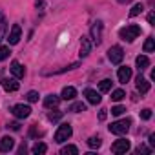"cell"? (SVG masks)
Returning <instances> with one entry per match:
<instances>
[{
	"label": "cell",
	"instance_id": "17",
	"mask_svg": "<svg viewBox=\"0 0 155 155\" xmlns=\"http://www.w3.org/2000/svg\"><path fill=\"white\" fill-rule=\"evenodd\" d=\"M58 102H60V97H57V95H48L44 99V106L46 108H57Z\"/></svg>",
	"mask_w": 155,
	"mask_h": 155
},
{
	"label": "cell",
	"instance_id": "2",
	"mask_svg": "<svg viewBox=\"0 0 155 155\" xmlns=\"http://www.w3.org/2000/svg\"><path fill=\"white\" fill-rule=\"evenodd\" d=\"M130 124H131V120H130V119H122V120L111 122V126H110V131H111V133H115V135H124V133H128V130H130Z\"/></svg>",
	"mask_w": 155,
	"mask_h": 155
},
{
	"label": "cell",
	"instance_id": "8",
	"mask_svg": "<svg viewBox=\"0 0 155 155\" xmlns=\"http://www.w3.org/2000/svg\"><path fill=\"white\" fill-rule=\"evenodd\" d=\"M20 35H22L20 26H18V24H13V28H11V31H9V37H8V42H9V44H18Z\"/></svg>",
	"mask_w": 155,
	"mask_h": 155
},
{
	"label": "cell",
	"instance_id": "36",
	"mask_svg": "<svg viewBox=\"0 0 155 155\" xmlns=\"http://www.w3.org/2000/svg\"><path fill=\"white\" fill-rule=\"evenodd\" d=\"M9 128L17 131V130H20V124H18V122H11V124H9Z\"/></svg>",
	"mask_w": 155,
	"mask_h": 155
},
{
	"label": "cell",
	"instance_id": "1",
	"mask_svg": "<svg viewBox=\"0 0 155 155\" xmlns=\"http://www.w3.org/2000/svg\"><path fill=\"white\" fill-rule=\"evenodd\" d=\"M140 33H142V31H140V28H139V26H135V24H130V26H126V28H122V29L119 31L120 38H122V40H128V42H133Z\"/></svg>",
	"mask_w": 155,
	"mask_h": 155
},
{
	"label": "cell",
	"instance_id": "26",
	"mask_svg": "<svg viewBox=\"0 0 155 155\" xmlns=\"http://www.w3.org/2000/svg\"><path fill=\"white\" fill-rule=\"evenodd\" d=\"M142 9H144L142 4H135V6L131 8V11H130V17H137L139 13H142Z\"/></svg>",
	"mask_w": 155,
	"mask_h": 155
},
{
	"label": "cell",
	"instance_id": "20",
	"mask_svg": "<svg viewBox=\"0 0 155 155\" xmlns=\"http://www.w3.org/2000/svg\"><path fill=\"white\" fill-rule=\"evenodd\" d=\"M110 90H111V81H110V79H104V81H101V82H99V91L108 93Z\"/></svg>",
	"mask_w": 155,
	"mask_h": 155
},
{
	"label": "cell",
	"instance_id": "27",
	"mask_svg": "<svg viewBox=\"0 0 155 155\" xmlns=\"http://www.w3.org/2000/svg\"><path fill=\"white\" fill-rule=\"evenodd\" d=\"M9 48L8 46H2V48H0V62H2V60H6L8 57H9Z\"/></svg>",
	"mask_w": 155,
	"mask_h": 155
},
{
	"label": "cell",
	"instance_id": "4",
	"mask_svg": "<svg viewBox=\"0 0 155 155\" xmlns=\"http://www.w3.org/2000/svg\"><path fill=\"white\" fill-rule=\"evenodd\" d=\"M11 113H13L17 119H28V117L31 115V108L26 106V104H17V106L11 108Z\"/></svg>",
	"mask_w": 155,
	"mask_h": 155
},
{
	"label": "cell",
	"instance_id": "30",
	"mask_svg": "<svg viewBox=\"0 0 155 155\" xmlns=\"http://www.w3.org/2000/svg\"><path fill=\"white\" fill-rule=\"evenodd\" d=\"M26 99H28L29 102H37V101H38V93H37V91H29V93L26 95Z\"/></svg>",
	"mask_w": 155,
	"mask_h": 155
},
{
	"label": "cell",
	"instance_id": "23",
	"mask_svg": "<svg viewBox=\"0 0 155 155\" xmlns=\"http://www.w3.org/2000/svg\"><path fill=\"white\" fill-rule=\"evenodd\" d=\"M60 153H62V155H68V153L77 155V153H79V150H77V146H64V148L60 150Z\"/></svg>",
	"mask_w": 155,
	"mask_h": 155
},
{
	"label": "cell",
	"instance_id": "35",
	"mask_svg": "<svg viewBox=\"0 0 155 155\" xmlns=\"http://www.w3.org/2000/svg\"><path fill=\"white\" fill-rule=\"evenodd\" d=\"M148 22H150V24H153V22H155V13H153V11L148 15Z\"/></svg>",
	"mask_w": 155,
	"mask_h": 155
},
{
	"label": "cell",
	"instance_id": "10",
	"mask_svg": "<svg viewBox=\"0 0 155 155\" xmlns=\"http://www.w3.org/2000/svg\"><path fill=\"white\" fill-rule=\"evenodd\" d=\"M13 146H15V139H11V137H2V139H0V151H2V153L11 151Z\"/></svg>",
	"mask_w": 155,
	"mask_h": 155
},
{
	"label": "cell",
	"instance_id": "31",
	"mask_svg": "<svg viewBox=\"0 0 155 155\" xmlns=\"http://www.w3.org/2000/svg\"><path fill=\"white\" fill-rule=\"evenodd\" d=\"M126 110L122 108V106H115V108H111V115H115V117H119V115H122Z\"/></svg>",
	"mask_w": 155,
	"mask_h": 155
},
{
	"label": "cell",
	"instance_id": "18",
	"mask_svg": "<svg viewBox=\"0 0 155 155\" xmlns=\"http://www.w3.org/2000/svg\"><path fill=\"white\" fill-rule=\"evenodd\" d=\"M135 62H137V66H139V69H140V71H142V69H146V68L150 66V58H148L146 55H139Z\"/></svg>",
	"mask_w": 155,
	"mask_h": 155
},
{
	"label": "cell",
	"instance_id": "37",
	"mask_svg": "<svg viewBox=\"0 0 155 155\" xmlns=\"http://www.w3.org/2000/svg\"><path fill=\"white\" fill-rule=\"evenodd\" d=\"M119 2H126V0H119Z\"/></svg>",
	"mask_w": 155,
	"mask_h": 155
},
{
	"label": "cell",
	"instance_id": "5",
	"mask_svg": "<svg viewBox=\"0 0 155 155\" xmlns=\"http://www.w3.org/2000/svg\"><path fill=\"white\" fill-rule=\"evenodd\" d=\"M108 58H110L111 64H120L122 58H124V53H122V49H120L119 46H113V48H110V51H108Z\"/></svg>",
	"mask_w": 155,
	"mask_h": 155
},
{
	"label": "cell",
	"instance_id": "11",
	"mask_svg": "<svg viewBox=\"0 0 155 155\" xmlns=\"http://www.w3.org/2000/svg\"><path fill=\"white\" fill-rule=\"evenodd\" d=\"M90 51H91V40H90L88 37H82V38H81V57H82V58L88 57Z\"/></svg>",
	"mask_w": 155,
	"mask_h": 155
},
{
	"label": "cell",
	"instance_id": "25",
	"mask_svg": "<svg viewBox=\"0 0 155 155\" xmlns=\"http://www.w3.org/2000/svg\"><path fill=\"white\" fill-rule=\"evenodd\" d=\"M124 97H126V93H124L122 90H115V91L111 93V101H117V102H119V101H122Z\"/></svg>",
	"mask_w": 155,
	"mask_h": 155
},
{
	"label": "cell",
	"instance_id": "15",
	"mask_svg": "<svg viewBox=\"0 0 155 155\" xmlns=\"http://www.w3.org/2000/svg\"><path fill=\"white\" fill-rule=\"evenodd\" d=\"M84 95H86V99H88L90 104H99V102H101V95H99L95 90H90V88H88V90L84 91Z\"/></svg>",
	"mask_w": 155,
	"mask_h": 155
},
{
	"label": "cell",
	"instance_id": "34",
	"mask_svg": "<svg viewBox=\"0 0 155 155\" xmlns=\"http://www.w3.org/2000/svg\"><path fill=\"white\" fill-rule=\"evenodd\" d=\"M106 117H108V110H101L99 111V120H106Z\"/></svg>",
	"mask_w": 155,
	"mask_h": 155
},
{
	"label": "cell",
	"instance_id": "24",
	"mask_svg": "<svg viewBox=\"0 0 155 155\" xmlns=\"http://www.w3.org/2000/svg\"><path fill=\"white\" fill-rule=\"evenodd\" d=\"M155 49V40L153 38H146V42H144V51L146 53H151Z\"/></svg>",
	"mask_w": 155,
	"mask_h": 155
},
{
	"label": "cell",
	"instance_id": "13",
	"mask_svg": "<svg viewBox=\"0 0 155 155\" xmlns=\"http://www.w3.org/2000/svg\"><path fill=\"white\" fill-rule=\"evenodd\" d=\"M0 82H2V88L6 91H17L18 90V82L15 79H2Z\"/></svg>",
	"mask_w": 155,
	"mask_h": 155
},
{
	"label": "cell",
	"instance_id": "33",
	"mask_svg": "<svg viewBox=\"0 0 155 155\" xmlns=\"http://www.w3.org/2000/svg\"><path fill=\"white\" fill-rule=\"evenodd\" d=\"M135 151H137V153H146V155H148V153H151V150H150V148H146V146H139Z\"/></svg>",
	"mask_w": 155,
	"mask_h": 155
},
{
	"label": "cell",
	"instance_id": "22",
	"mask_svg": "<svg viewBox=\"0 0 155 155\" xmlns=\"http://www.w3.org/2000/svg\"><path fill=\"white\" fill-rule=\"evenodd\" d=\"M101 144H102V140H101V137H90L88 139V146L90 148H101Z\"/></svg>",
	"mask_w": 155,
	"mask_h": 155
},
{
	"label": "cell",
	"instance_id": "6",
	"mask_svg": "<svg viewBox=\"0 0 155 155\" xmlns=\"http://www.w3.org/2000/svg\"><path fill=\"white\" fill-rule=\"evenodd\" d=\"M128 150H130V140H128V139H119V140H115V142L111 144V151L117 153V155L126 153Z\"/></svg>",
	"mask_w": 155,
	"mask_h": 155
},
{
	"label": "cell",
	"instance_id": "3",
	"mask_svg": "<svg viewBox=\"0 0 155 155\" xmlns=\"http://www.w3.org/2000/svg\"><path fill=\"white\" fill-rule=\"evenodd\" d=\"M71 133H73V130H71V126L68 122L60 124L58 130H57V133H55V142H66L71 137Z\"/></svg>",
	"mask_w": 155,
	"mask_h": 155
},
{
	"label": "cell",
	"instance_id": "32",
	"mask_svg": "<svg viewBox=\"0 0 155 155\" xmlns=\"http://www.w3.org/2000/svg\"><path fill=\"white\" fill-rule=\"evenodd\" d=\"M150 117H151V110H148V108H146V110H142V111H140V119L148 120Z\"/></svg>",
	"mask_w": 155,
	"mask_h": 155
},
{
	"label": "cell",
	"instance_id": "16",
	"mask_svg": "<svg viewBox=\"0 0 155 155\" xmlns=\"http://www.w3.org/2000/svg\"><path fill=\"white\" fill-rule=\"evenodd\" d=\"M77 97V90L75 88H71V86H66L64 90H62V95H60V99H64V101H73Z\"/></svg>",
	"mask_w": 155,
	"mask_h": 155
},
{
	"label": "cell",
	"instance_id": "12",
	"mask_svg": "<svg viewBox=\"0 0 155 155\" xmlns=\"http://www.w3.org/2000/svg\"><path fill=\"white\" fill-rule=\"evenodd\" d=\"M11 73L17 77V79H24V75H26V69L22 68V64H20V62L13 60V62H11Z\"/></svg>",
	"mask_w": 155,
	"mask_h": 155
},
{
	"label": "cell",
	"instance_id": "21",
	"mask_svg": "<svg viewBox=\"0 0 155 155\" xmlns=\"http://www.w3.org/2000/svg\"><path fill=\"white\" fill-rule=\"evenodd\" d=\"M69 111H73V113H81V111H86V104H84V102H75V104L69 108Z\"/></svg>",
	"mask_w": 155,
	"mask_h": 155
},
{
	"label": "cell",
	"instance_id": "9",
	"mask_svg": "<svg viewBox=\"0 0 155 155\" xmlns=\"http://www.w3.org/2000/svg\"><path fill=\"white\" fill-rule=\"evenodd\" d=\"M117 77H119V82L126 84V82L131 79V68H128V66H122V68H119V73H117Z\"/></svg>",
	"mask_w": 155,
	"mask_h": 155
},
{
	"label": "cell",
	"instance_id": "14",
	"mask_svg": "<svg viewBox=\"0 0 155 155\" xmlns=\"http://www.w3.org/2000/svg\"><path fill=\"white\" fill-rule=\"evenodd\" d=\"M135 84H137V90H139L140 93H148V91H150V82L144 79L142 75L137 77V82H135Z\"/></svg>",
	"mask_w": 155,
	"mask_h": 155
},
{
	"label": "cell",
	"instance_id": "7",
	"mask_svg": "<svg viewBox=\"0 0 155 155\" xmlns=\"http://www.w3.org/2000/svg\"><path fill=\"white\" fill-rule=\"evenodd\" d=\"M91 38H93V44H101L102 40V22L101 20H97L91 26Z\"/></svg>",
	"mask_w": 155,
	"mask_h": 155
},
{
	"label": "cell",
	"instance_id": "29",
	"mask_svg": "<svg viewBox=\"0 0 155 155\" xmlns=\"http://www.w3.org/2000/svg\"><path fill=\"white\" fill-rule=\"evenodd\" d=\"M60 117H62V111H57V110L48 113V119H49V120H58Z\"/></svg>",
	"mask_w": 155,
	"mask_h": 155
},
{
	"label": "cell",
	"instance_id": "28",
	"mask_svg": "<svg viewBox=\"0 0 155 155\" xmlns=\"http://www.w3.org/2000/svg\"><path fill=\"white\" fill-rule=\"evenodd\" d=\"M4 31H6V20H4L2 11H0V40H2V37H4Z\"/></svg>",
	"mask_w": 155,
	"mask_h": 155
},
{
	"label": "cell",
	"instance_id": "19",
	"mask_svg": "<svg viewBox=\"0 0 155 155\" xmlns=\"http://www.w3.org/2000/svg\"><path fill=\"white\" fill-rule=\"evenodd\" d=\"M31 151H33L35 155H42V153H46V151H48V146H46L44 142H37V144L31 148Z\"/></svg>",
	"mask_w": 155,
	"mask_h": 155
}]
</instances>
